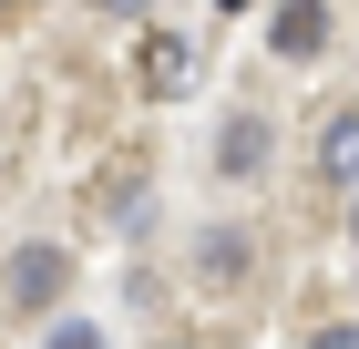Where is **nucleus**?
<instances>
[{
  "mask_svg": "<svg viewBox=\"0 0 359 349\" xmlns=\"http://www.w3.org/2000/svg\"><path fill=\"white\" fill-rule=\"evenodd\" d=\"M216 11H247V0H216Z\"/></svg>",
  "mask_w": 359,
  "mask_h": 349,
  "instance_id": "9",
  "label": "nucleus"
},
{
  "mask_svg": "<svg viewBox=\"0 0 359 349\" xmlns=\"http://www.w3.org/2000/svg\"><path fill=\"white\" fill-rule=\"evenodd\" d=\"M349 226H359V206H349Z\"/></svg>",
  "mask_w": 359,
  "mask_h": 349,
  "instance_id": "10",
  "label": "nucleus"
},
{
  "mask_svg": "<svg viewBox=\"0 0 359 349\" xmlns=\"http://www.w3.org/2000/svg\"><path fill=\"white\" fill-rule=\"evenodd\" d=\"M185 72H195V52L175 41V31H144V41H134V82H144V93H175Z\"/></svg>",
  "mask_w": 359,
  "mask_h": 349,
  "instance_id": "2",
  "label": "nucleus"
},
{
  "mask_svg": "<svg viewBox=\"0 0 359 349\" xmlns=\"http://www.w3.org/2000/svg\"><path fill=\"white\" fill-rule=\"evenodd\" d=\"M318 175H329V185H359V103L318 124Z\"/></svg>",
  "mask_w": 359,
  "mask_h": 349,
  "instance_id": "5",
  "label": "nucleus"
},
{
  "mask_svg": "<svg viewBox=\"0 0 359 349\" xmlns=\"http://www.w3.org/2000/svg\"><path fill=\"white\" fill-rule=\"evenodd\" d=\"M41 349H103V329H93V319H62V329H52Z\"/></svg>",
  "mask_w": 359,
  "mask_h": 349,
  "instance_id": "7",
  "label": "nucleus"
},
{
  "mask_svg": "<svg viewBox=\"0 0 359 349\" xmlns=\"http://www.w3.org/2000/svg\"><path fill=\"white\" fill-rule=\"evenodd\" d=\"M103 11H113V21H144V11H154V0H103Z\"/></svg>",
  "mask_w": 359,
  "mask_h": 349,
  "instance_id": "8",
  "label": "nucleus"
},
{
  "mask_svg": "<svg viewBox=\"0 0 359 349\" xmlns=\"http://www.w3.org/2000/svg\"><path fill=\"white\" fill-rule=\"evenodd\" d=\"M267 41H277V52H287V62H318V41H329V0H287Z\"/></svg>",
  "mask_w": 359,
  "mask_h": 349,
  "instance_id": "3",
  "label": "nucleus"
},
{
  "mask_svg": "<svg viewBox=\"0 0 359 349\" xmlns=\"http://www.w3.org/2000/svg\"><path fill=\"white\" fill-rule=\"evenodd\" d=\"M236 268H247V237L205 226V246H195V277H205V288H236Z\"/></svg>",
  "mask_w": 359,
  "mask_h": 349,
  "instance_id": "6",
  "label": "nucleus"
},
{
  "mask_svg": "<svg viewBox=\"0 0 359 349\" xmlns=\"http://www.w3.org/2000/svg\"><path fill=\"white\" fill-rule=\"evenodd\" d=\"M62 288H72V257H62V246H21V257H11V277H0V298H11V308H52Z\"/></svg>",
  "mask_w": 359,
  "mask_h": 349,
  "instance_id": "1",
  "label": "nucleus"
},
{
  "mask_svg": "<svg viewBox=\"0 0 359 349\" xmlns=\"http://www.w3.org/2000/svg\"><path fill=\"white\" fill-rule=\"evenodd\" d=\"M216 175H236V185L267 175V124H257V113H236V124L216 134Z\"/></svg>",
  "mask_w": 359,
  "mask_h": 349,
  "instance_id": "4",
  "label": "nucleus"
}]
</instances>
